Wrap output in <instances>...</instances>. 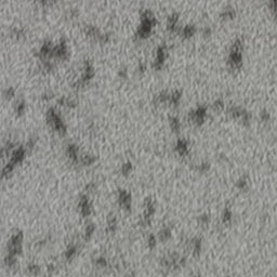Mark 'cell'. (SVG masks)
Wrapping results in <instances>:
<instances>
[{
	"label": "cell",
	"instance_id": "obj_6",
	"mask_svg": "<svg viewBox=\"0 0 277 277\" xmlns=\"http://www.w3.org/2000/svg\"><path fill=\"white\" fill-rule=\"evenodd\" d=\"M24 157H25V148H23V147H20V148L15 149L14 152L12 153V156H11V162L13 163V165H17V163L22 162L24 159Z\"/></svg>",
	"mask_w": 277,
	"mask_h": 277
},
{
	"label": "cell",
	"instance_id": "obj_18",
	"mask_svg": "<svg viewBox=\"0 0 277 277\" xmlns=\"http://www.w3.org/2000/svg\"><path fill=\"white\" fill-rule=\"evenodd\" d=\"M97 265L99 268H104V266H106V260L104 258H99L97 260Z\"/></svg>",
	"mask_w": 277,
	"mask_h": 277
},
{
	"label": "cell",
	"instance_id": "obj_5",
	"mask_svg": "<svg viewBox=\"0 0 277 277\" xmlns=\"http://www.w3.org/2000/svg\"><path fill=\"white\" fill-rule=\"evenodd\" d=\"M118 199H119V204L123 207L125 209L129 210L131 207V196L128 192L126 191H120L118 195Z\"/></svg>",
	"mask_w": 277,
	"mask_h": 277
},
{
	"label": "cell",
	"instance_id": "obj_1",
	"mask_svg": "<svg viewBox=\"0 0 277 277\" xmlns=\"http://www.w3.org/2000/svg\"><path fill=\"white\" fill-rule=\"evenodd\" d=\"M47 119H48V122L50 123V126H51L56 132H59L60 134H65V133H66V127H65V125L63 123V121H62L60 115L57 114L53 108H50L49 111H48Z\"/></svg>",
	"mask_w": 277,
	"mask_h": 277
},
{
	"label": "cell",
	"instance_id": "obj_7",
	"mask_svg": "<svg viewBox=\"0 0 277 277\" xmlns=\"http://www.w3.org/2000/svg\"><path fill=\"white\" fill-rule=\"evenodd\" d=\"M67 155L74 162H77L78 161V147L73 144L68 145L67 146Z\"/></svg>",
	"mask_w": 277,
	"mask_h": 277
},
{
	"label": "cell",
	"instance_id": "obj_2",
	"mask_svg": "<svg viewBox=\"0 0 277 277\" xmlns=\"http://www.w3.org/2000/svg\"><path fill=\"white\" fill-rule=\"evenodd\" d=\"M242 45L239 40L236 41L233 45L232 51H231L230 56H228V63H230L232 68H239L240 65H242Z\"/></svg>",
	"mask_w": 277,
	"mask_h": 277
},
{
	"label": "cell",
	"instance_id": "obj_19",
	"mask_svg": "<svg viewBox=\"0 0 277 277\" xmlns=\"http://www.w3.org/2000/svg\"><path fill=\"white\" fill-rule=\"evenodd\" d=\"M160 237H161V239H162V240H163V239L166 240L167 238H169V237H170V231H169V230H163L162 232L160 233Z\"/></svg>",
	"mask_w": 277,
	"mask_h": 277
},
{
	"label": "cell",
	"instance_id": "obj_10",
	"mask_svg": "<svg viewBox=\"0 0 277 277\" xmlns=\"http://www.w3.org/2000/svg\"><path fill=\"white\" fill-rule=\"evenodd\" d=\"M95 158L93 156H90V155H83V156H81L80 158V162L82 163V165H86V166H90V165H92L93 162H94Z\"/></svg>",
	"mask_w": 277,
	"mask_h": 277
},
{
	"label": "cell",
	"instance_id": "obj_3",
	"mask_svg": "<svg viewBox=\"0 0 277 277\" xmlns=\"http://www.w3.org/2000/svg\"><path fill=\"white\" fill-rule=\"evenodd\" d=\"M78 207L80 209V213L83 217H88L91 213V205L89 204L88 197L86 195H82L79 199Z\"/></svg>",
	"mask_w": 277,
	"mask_h": 277
},
{
	"label": "cell",
	"instance_id": "obj_9",
	"mask_svg": "<svg viewBox=\"0 0 277 277\" xmlns=\"http://www.w3.org/2000/svg\"><path fill=\"white\" fill-rule=\"evenodd\" d=\"M76 252H77V248H76L75 245L69 246L68 248H67L66 252H65V258H66V260H71V259L75 257Z\"/></svg>",
	"mask_w": 277,
	"mask_h": 277
},
{
	"label": "cell",
	"instance_id": "obj_13",
	"mask_svg": "<svg viewBox=\"0 0 277 277\" xmlns=\"http://www.w3.org/2000/svg\"><path fill=\"white\" fill-rule=\"evenodd\" d=\"M235 15V12L233 9H226L224 12H223L222 16L224 17V19H232V17H234Z\"/></svg>",
	"mask_w": 277,
	"mask_h": 277
},
{
	"label": "cell",
	"instance_id": "obj_15",
	"mask_svg": "<svg viewBox=\"0 0 277 277\" xmlns=\"http://www.w3.org/2000/svg\"><path fill=\"white\" fill-rule=\"evenodd\" d=\"M171 127L174 131H178L179 128H180V122L177 118H172L171 119Z\"/></svg>",
	"mask_w": 277,
	"mask_h": 277
},
{
	"label": "cell",
	"instance_id": "obj_14",
	"mask_svg": "<svg viewBox=\"0 0 277 277\" xmlns=\"http://www.w3.org/2000/svg\"><path fill=\"white\" fill-rule=\"evenodd\" d=\"M131 169H132V166H131V163H130V162H127V163H125V165H123L122 167H121V172H122L125 175H127L128 173H130Z\"/></svg>",
	"mask_w": 277,
	"mask_h": 277
},
{
	"label": "cell",
	"instance_id": "obj_11",
	"mask_svg": "<svg viewBox=\"0 0 277 277\" xmlns=\"http://www.w3.org/2000/svg\"><path fill=\"white\" fill-rule=\"evenodd\" d=\"M94 231H95V226L93 224L87 225V228H86V232H85V239L90 238L93 233H94Z\"/></svg>",
	"mask_w": 277,
	"mask_h": 277
},
{
	"label": "cell",
	"instance_id": "obj_17",
	"mask_svg": "<svg viewBox=\"0 0 277 277\" xmlns=\"http://www.w3.org/2000/svg\"><path fill=\"white\" fill-rule=\"evenodd\" d=\"M148 246L151 247V248H154V247L156 246V238H155V236H153V235H151V236L148 237Z\"/></svg>",
	"mask_w": 277,
	"mask_h": 277
},
{
	"label": "cell",
	"instance_id": "obj_4",
	"mask_svg": "<svg viewBox=\"0 0 277 277\" xmlns=\"http://www.w3.org/2000/svg\"><path fill=\"white\" fill-rule=\"evenodd\" d=\"M166 54H167L166 48L159 47L156 52V60H155V67L157 69L161 68V66L163 65V62L166 60Z\"/></svg>",
	"mask_w": 277,
	"mask_h": 277
},
{
	"label": "cell",
	"instance_id": "obj_8",
	"mask_svg": "<svg viewBox=\"0 0 277 277\" xmlns=\"http://www.w3.org/2000/svg\"><path fill=\"white\" fill-rule=\"evenodd\" d=\"M117 228V221L115 217H109L108 220H107V231L111 233L115 232Z\"/></svg>",
	"mask_w": 277,
	"mask_h": 277
},
{
	"label": "cell",
	"instance_id": "obj_20",
	"mask_svg": "<svg viewBox=\"0 0 277 277\" xmlns=\"http://www.w3.org/2000/svg\"><path fill=\"white\" fill-rule=\"evenodd\" d=\"M24 109H25V104H24V102H21L17 104L16 106V111L19 113V114H22L24 111Z\"/></svg>",
	"mask_w": 277,
	"mask_h": 277
},
{
	"label": "cell",
	"instance_id": "obj_21",
	"mask_svg": "<svg viewBox=\"0 0 277 277\" xmlns=\"http://www.w3.org/2000/svg\"><path fill=\"white\" fill-rule=\"evenodd\" d=\"M14 95V90L12 89V88H10V89H8L7 91H5V97H12Z\"/></svg>",
	"mask_w": 277,
	"mask_h": 277
},
{
	"label": "cell",
	"instance_id": "obj_16",
	"mask_svg": "<svg viewBox=\"0 0 277 277\" xmlns=\"http://www.w3.org/2000/svg\"><path fill=\"white\" fill-rule=\"evenodd\" d=\"M28 271L31 273V274H37L39 272V266L37 264H31L28 266Z\"/></svg>",
	"mask_w": 277,
	"mask_h": 277
},
{
	"label": "cell",
	"instance_id": "obj_12",
	"mask_svg": "<svg viewBox=\"0 0 277 277\" xmlns=\"http://www.w3.org/2000/svg\"><path fill=\"white\" fill-rule=\"evenodd\" d=\"M15 261H16V260H15V256L8 253V256L5 257V264H7L8 266H13L15 264Z\"/></svg>",
	"mask_w": 277,
	"mask_h": 277
}]
</instances>
